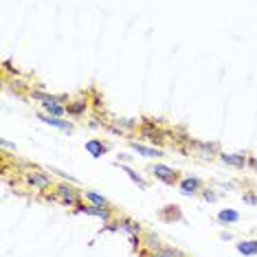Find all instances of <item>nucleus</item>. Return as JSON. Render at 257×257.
Returning a JSON list of instances; mask_svg holds the SVG:
<instances>
[{
	"label": "nucleus",
	"instance_id": "obj_21",
	"mask_svg": "<svg viewBox=\"0 0 257 257\" xmlns=\"http://www.w3.org/2000/svg\"><path fill=\"white\" fill-rule=\"evenodd\" d=\"M145 242H148V246L154 250V253L161 248V242H159V237H156L154 233H148V235H145Z\"/></svg>",
	"mask_w": 257,
	"mask_h": 257
},
{
	"label": "nucleus",
	"instance_id": "obj_2",
	"mask_svg": "<svg viewBox=\"0 0 257 257\" xmlns=\"http://www.w3.org/2000/svg\"><path fill=\"white\" fill-rule=\"evenodd\" d=\"M25 183L36 191H44L51 187V176L46 172H42V169L33 167V169H29V172H25Z\"/></svg>",
	"mask_w": 257,
	"mask_h": 257
},
{
	"label": "nucleus",
	"instance_id": "obj_23",
	"mask_svg": "<svg viewBox=\"0 0 257 257\" xmlns=\"http://www.w3.org/2000/svg\"><path fill=\"white\" fill-rule=\"evenodd\" d=\"M202 198H204V200H207V202H215V198H218V196H215L213 194V191H202Z\"/></svg>",
	"mask_w": 257,
	"mask_h": 257
},
{
	"label": "nucleus",
	"instance_id": "obj_9",
	"mask_svg": "<svg viewBox=\"0 0 257 257\" xmlns=\"http://www.w3.org/2000/svg\"><path fill=\"white\" fill-rule=\"evenodd\" d=\"M31 97L38 99V101H42V106H46V103H66L68 97L66 95H49V92H42V90H31Z\"/></svg>",
	"mask_w": 257,
	"mask_h": 257
},
{
	"label": "nucleus",
	"instance_id": "obj_20",
	"mask_svg": "<svg viewBox=\"0 0 257 257\" xmlns=\"http://www.w3.org/2000/svg\"><path fill=\"white\" fill-rule=\"evenodd\" d=\"M154 257H183V253H180L178 248H174V246H161L154 253Z\"/></svg>",
	"mask_w": 257,
	"mask_h": 257
},
{
	"label": "nucleus",
	"instance_id": "obj_1",
	"mask_svg": "<svg viewBox=\"0 0 257 257\" xmlns=\"http://www.w3.org/2000/svg\"><path fill=\"white\" fill-rule=\"evenodd\" d=\"M55 200L64 204V207H77L81 200V191L75 185L60 183V185H55Z\"/></svg>",
	"mask_w": 257,
	"mask_h": 257
},
{
	"label": "nucleus",
	"instance_id": "obj_12",
	"mask_svg": "<svg viewBox=\"0 0 257 257\" xmlns=\"http://www.w3.org/2000/svg\"><path fill=\"white\" fill-rule=\"evenodd\" d=\"M235 248H237V253L253 257V255H257V239H242V242L235 244Z\"/></svg>",
	"mask_w": 257,
	"mask_h": 257
},
{
	"label": "nucleus",
	"instance_id": "obj_7",
	"mask_svg": "<svg viewBox=\"0 0 257 257\" xmlns=\"http://www.w3.org/2000/svg\"><path fill=\"white\" fill-rule=\"evenodd\" d=\"M130 148L137 152L139 156H145V159H161V156H163V150L154 148V145H143V143L130 141Z\"/></svg>",
	"mask_w": 257,
	"mask_h": 257
},
{
	"label": "nucleus",
	"instance_id": "obj_19",
	"mask_svg": "<svg viewBox=\"0 0 257 257\" xmlns=\"http://www.w3.org/2000/svg\"><path fill=\"white\" fill-rule=\"evenodd\" d=\"M161 218L163 220H180V209L176 204H172V207H165V211H161Z\"/></svg>",
	"mask_w": 257,
	"mask_h": 257
},
{
	"label": "nucleus",
	"instance_id": "obj_14",
	"mask_svg": "<svg viewBox=\"0 0 257 257\" xmlns=\"http://www.w3.org/2000/svg\"><path fill=\"white\" fill-rule=\"evenodd\" d=\"M88 110V101H84V99H79V101H68L66 106V112L71 116H81Z\"/></svg>",
	"mask_w": 257,
	"mask_h": 257
},
{
	"label": "nucleus",
	"instance_id": "obj_5",
	"mask_svg": "<svg viewBox=\"0 0 257 257\" xmlns=\"http://www.w3.org/2000/svg\"><path fill=\"white\" fill-rule=\"evenodd\" d=\"M178 189H180V194H185V196H194V194H198V191L202 189V180L194 178V176L180 178L178 180Z\"/></svg>",
	"mask_w": 257,
	"mask_h": 257
},
{
	"label": "nucleus",
	"instance_id": "obj_3",
	"mask_svg": "<svg viewBox=\"0 0 257 257\" xmlns=\"http://www.w3.org/2000/svg\"><path fill=\"white\" fill-rule=\"evenodd\" d=\"M141 137L148 143L154 145V148L165 141V132H163L161 127H156V121H145V123L141 125Z\"/></svg>",
	"mask_w": 257,
	"mask_h": 257
},
{
	"label": "nucleus",
	"instance_id": "obj_4",
	"mask_svg": "<svg viewBox=\"0 0 257 257\" xmlns=\"http://www.w3.org/2000/svg\"><path fill=\"white\" fill-rule=\"evenodd\" d=\"M152 174H154V178H159V180H163V183H167V185H174L178 180L176 169H172L167 165H161V163H156V165L152 167Z\"/></svg>",
	"mask_w": 257,
	"mask_h": 257
},
{
	"label": "nucleus",
	"instance_id": "obj_26",
	"mask_svg": "<svg viewBox=\"0 0 257 257\" xmlns=\"http://www.w3.org/2000/svg\"><path fill=\"white\" fill-rule=\"evenodd\" d=\"M0 145H3L5 150H11V148H14V145H11L9 141H5V139H3V141H0ZM14 150H16V148H14Z\"/></svg>",
	"mask_w": 257,
	"mask_h": 257
},
{
	"label": "nucleus",
	"instance_id": "obj_6",
	"mask_svg": "<svg viewBox=\"0 0 257 257\" xmlns=\"http://www.w3.org/2000/svg\"><path fill=\"white\" fill-rule=\"evenodd\" d=\"M77 211L79 213H86V215H95V218H101L110 222V218H112V211L110 209H103V207H95V204H77Z\"/></svg>",
	"mask_w": 257,
	"mask_h": 257
},
{
	"label": "nucleus",
	"instance_id": "obj_15",
	"mask_svg": "<svg viewBox=\"0 0 257 257\" xmlns=\"http://www.w3.org/2000/svg\"><path fill=\"white\" fill-rule=\"evenodd\" d=\"M86 200L90 204H95V207H103V209H110V202L106 196L97 194V191H86Z\"/></svg>",
	"mask_w": 257,
	"mask_h": 257
},
{
	"label": "nucleus",
	"instance_id": "obj_28",
	"mask_svg": "<svg viewBox=\"0 0 257 257\" xmlns=\"http://www.w3.org/2000/svg\"><path fill=\"white\" fill-rule=\"evenodd\" d=\"M248 165H250V167H255V169H257V161H255V159H248Z\"/></svg>",
	"mask_w": 257,
	"mask_h": 257
},
{
	"label": "nucleus",
	"instance_id": "obj_27",
	"mask_svg": "<svg viewBox=\"0 0 257 257\" xmlns=\"http://www.w3.org/2000/svg\"><path fill=\"white\" fill-rule=\"evenodd\" d=\"M233 235H231V233H220V239H231Z\"/></svg>",
	"mask_w": 257,
	"mask_h": 257
},
{
	"label": "nucleus",
	"instance_id": "obj_8",
	"mask_svg": "<svg viewBox=\"0 0 257 257\" xmlns=\"http://www.w3.org/2000/svg\"><path fill=\"white\" fill-rule=\"evenodd\" d=\"M189 148L202 152V159H213V156L218 154L220 145H218V143H202V141H194V139H191V141H189Z\"/></svg>",
	"mask_w": 257,
	"mask_h": 257
},
{
	"label": "nucleus",
	"instance_id": "obj_17",
	"mask_svg": "<svg viewBox=\"0 0 257 257\" xmlns=\"http://www.w3.org/2000/svg\"><path fill=\"white\" fill-rule=\"evenodd\" d=\"M218 220L222 222V224H235V222L239 220V213L233 211V209H222V211L218 213Z\"/></svg>",
	"mask_w": 257,
	"mask_h": 257
},
{
	"label": "nucleus",
	"instance_id": "obj_18",
	"mask_svg": "<svg viewBox=\"0 0 257 257\" xmlns=\"http://www.w3.org/2000/svg\"><path fill=\"white\" fill-rule=\"evenodd\" d=\"M121 169H123V172L127 174V176H130V180H132V183H137L139 187H141V189H148V183H145V180H143L141 176H139V174L134 172L132 167H127V165H121Z\"/></svg>",
	"mask_w": 257,
	"mask_h": 257
},
{
	"label": "nucleus",
	"instance_id": "obj_24",
	"mask_svg": "<svg viewBox=\"0 0 257 257\" xmlns=\"http://www.w3.org/2000/svg\"><path fill=\"white\" fill-rule=\"evenodd\" d=\"M244 202H248V204H257V198L253 194H244Z\"/></svg>",
	"mask_w": 257,
	"mask_h": 257
},
{
	"label": "nucleus",
	"instance_id": "obj_11",
	"mask_svg": "<svg viewBox=\"0 0 257 257\" xmlns=\"http://www.w3.org/2000/svg\"><path fill=\"white\" fill-rule=\"evenodd\" d=\"M220 159H222V163H224V165L239 167V169H242V167L248 163L246 154H220Z\"/></svg>",
	"mask_w": 257,
	"mask_h": 257
},
{
	"label": "nucleus",
	"instance_id": "obj_16",
	"mask_svg": "<svg viewBox=\"0 0 257 257\" xmlns=\"http://www.w3.org/2000/svg\"><path fill=\"white\" fill-rule=\"evenodd\" d=\"M119 229L121 231H127L130 235H139V233H141V224H139V222H134V220L121 218L119 220Z\"/></svg>",
	"mask_w": 257,
	"mask_h": 257
},
{
	"label": "nucleus",
	"instance_id": "obj_13",
	"mask_svg": "<svg viewBox=\"0 0 257 257\" xmlns=\"http://www.w3.org/2000/svg\"><path fill=\"white\" fill-rule=\"evenodd\" d=\"M40 121H44V123H49V125H53V127H60V130H64V132H71V130H73V125H71V123H66V121L57 119V116L40 114Z\"/></svg>",
	"mask_w": 257,
	"mask_h": 257
},
{
	"label": "nucleus",
	"instance_id": "obj_25",
	"mask_svg": "<svg viewBox=\"0 0 257 257\" xmlns=\"http://www.w3.org/2000/svg\"><path fill=\"white\" fill-rule=\"evenodd\" d=\"M130 242H132V246H134V248H139V246H141V244H143V242H141V239H139L137 235H130Z\"/></svg>",
	"mask_w": 257,
	"mask_h": 257
},
{
	"label": "nucleus",
	"instance_id": "obj_10",
	"mask_svg": "<svg viewBox=\"0 0 257 257\" xmlns=\"http://www.w3.org/2000/svg\"><path fill=\"white\" fill-rule=\"evenodd\" d=\"M84 148H86V152H88L92 159H101V156L108 152V145L103 141H99V139H90V141H86Z\"/></svg>",
	"mask_w": 257,
	"mask_h": 257
},
{
	"label": "nucleus",
	"instance_id": "obj_22",
	"mask_svg": "<svg viewBox=\"0 0 257 257\" xmlns=\"http://www.w3.org/2000/svg\"><path fill=\"white\" fill-rule=\"evenodd\" d=\"M51 174H57V176L66 178V180H68V183H75V178L71 176V174H66V172H60V169H55V167H51Z\"/></svg>",
	"mask_w": 257,
	"mask_h": 257
}]
</instances>
